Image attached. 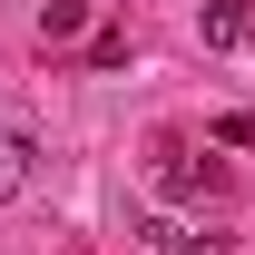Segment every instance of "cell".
Instances as JSON below:
<instances>
[{
  "label": "cell",
  "instance_id": "cell-1",
  "mask_svg": "<svg viewBox=\"0 0 255 255\" xmlns=\"http://www.w3.org/2000/svg\"><path fill=\"white\" fill-rule=\"evenodd\" d=\"M157 196H167V206H187V196H216V167H206V157H187L177 137H157Z\"/></svg>",
  "mask_w": 255,
  "mask_h": 255
},
{
  "label": "cell",
  "instance_id": "cell-2",
  "mask_svg": "<svg viewBox=\"0 0 255 255\" xmlns=\"http://www.w3.org/2000/svg\"><path fill=\"white\" fill-rule=\"evenodd\" d=\"M137 246L147 255H226V236H206L187 216H137Z\"/></svg>",
  "mask_w": 255,
  "mask_h": 255
},
{
  "label": "cell",
  "instance_id": "cell-3",
  "mask_svg": "<svg viewBox=\"0 0 255 255\" xmlns=\"http://www.w3.org/2000/svg\"><path fill=\"white\" fill-rule=\"evenodd\" d=\"M30 167H39V137L0 118V206H10V196H30Z\"/></svg>",
  "mask_w": 255,
  "mask_h": 255
},
{
  "label": "cell",
  "instance_id": "cell-4",
  "mask_svg": "<svg viewBox=\"0 0 255 255\" xmlns=\"http://www.w3.org/2000/svg\"><path fill=\"white\" fill-rule=\"evenodd\" d=\"M246 20H255V0H196V39L206 49H246Z\"/></svg>",
  "mask_w": 255,
  "mask_h": 255
},
{
  "label": "cell",
  "instance_id": "cell-5",
  "mask_svg": "<svg viewBox=\"0 0 255 255\" xmlns=\"http://www.w3.org/2000/svg\"><path fill=\"white\" fill-rule=\"evenodd\" d=\"M79 30H89V0H39V49H59Z\"/></svg>",
  "mask_w": 255,
  "mask_h": 255
},
{
  "label": "cell",
  "instance_id": "cell-6",
  "mask_svg": "<svg viewBox=\"0 0 255 255\" xmlns=\"http://www.w3.org/2000/svg\"><path fill=\"white\" fill-rule=\"evenodd\" d=\"M128 49H137L128 30H98V39H89V69H128Z\"/></svg>",
  "mask_w": 255,
  "mask_h": 255
},
{
  "label": "cell",
  "instance_id": "cell-7",
  "mask_svg": "<svg viewBox=\"0 0 255 255\" xmlns=\"http://www.w3.org/2000/svg\"><path fill=\"white\" fill-rule=\"evenodd\" d=\"M216 147H255V108H226V118H216Z\"/></svg>",
  "mask_w": 255,
  "mask_h": 255
},
{
  "label": "cell",
  "instance_id": "cell-8",
  "mask_svg": "<svg viewBox=\"0 0 255 255\" xmlns=\"http://www.w3.org/2000/svg\"><path fill=\"white\" fill-rule=\"evenodd\" d=\"M246 39H255V20H246Z\"/></svg>",
  "mask_w": 255,
  "mask_h": 255
}]
</instances>
